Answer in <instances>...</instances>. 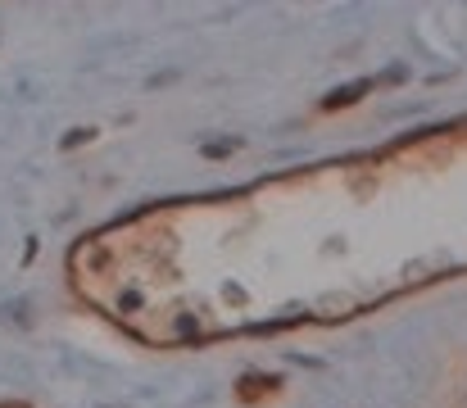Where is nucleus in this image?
I'll return each instance as SVG.
<instances>
[{
    "mask_svg": "<svg viewBox=\"0 0 467 408\" xmlns=\"http://www.w3.org/2000/svg\"><path fill=\"white\" fill-rule=\"evenodd\" d=\"M363 91H368L363 82H354V87H340V91H331V96H327V110H340V105H349V100H358Z\"/></svg>",
    "mask_w": 467,
    "mask_h": 408,
    "instance_id": "1",
    "label": "nucleus"
}]
</instances>
